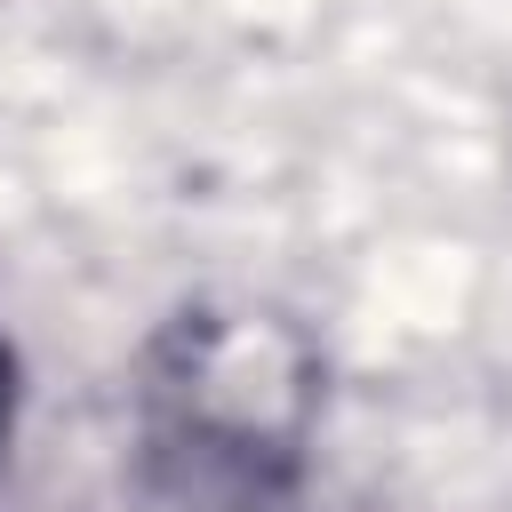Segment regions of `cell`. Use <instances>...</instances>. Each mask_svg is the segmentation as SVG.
Wrapping results in <instances>:
<instances>
[{
  "label": "cell",
  "mask_w": 512,
  "mask_h": 512,
  "mask_svg": "<svg viewBox=\"0 0 512 512\" xmlns=\"http://www.w3.org/2000/svg\"><path fill=\"white\" fill-rule=\"evenodd\" d=\"M8 424H16V360L0 344V440H8Z\"/></svg>",
  "instance_id": "cell-2"
},
{
  "label": "cell",
  "mask_w": 512,
  "mask_h": 512,
  "mask_svg": "<svg viewBox=\"0 0 512 512\" xmlns=\"http://www.w3.org/2000/svg\"><path fill=\"white\" fill-rule=\"evenodd\" d=\"M320 352L296 320L256 304L176 312L144 352L152 480L192 512H264L312 440Z\"/></svg>",
  "instance_id": "cell-1"
}]
</instances>
